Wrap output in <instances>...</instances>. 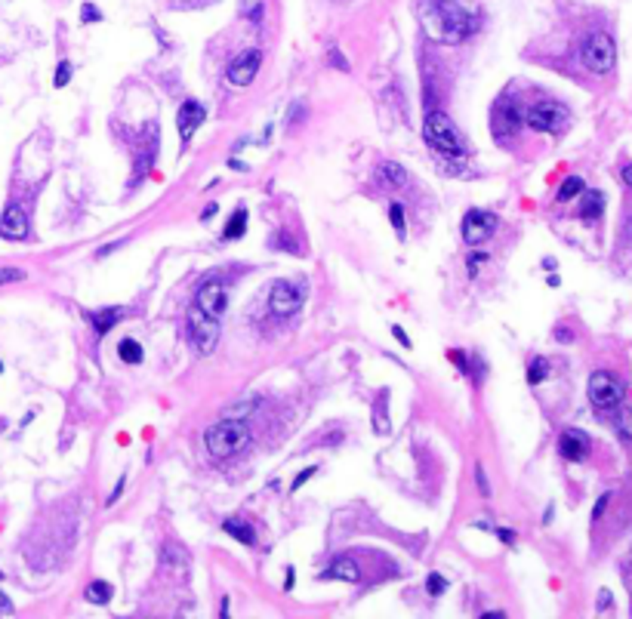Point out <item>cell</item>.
Wrapping results in <instances>:
<instances>
[{"label": "cell", "instance_id": "cell-1", "mask_svg": "<svg viewBox=\"0 0 632 619\" xmlns=\"http://www.w3.org/2000/svg\"><path fill=\"white\" fill-rule=\"evenodd\" d=\"M426 22H429V31L438 34L441 41H463L478 28V16L463 9L457 0H432Z\"/></svg>", "mask_w": 632, "mask_h": 619}, {"label": "cell", "instance_id": "cell-2", "mask_svg": "<svg viewBox=\"0 0 632 619\" xmlns=\"http://www.w3.org/2000/svg\"><path fill=\"white\" fill-rule=\"evenodd\" d=\"M204 444H207V453L213 459H231L250 444V428L244 419H235V416L219 419L204 431Z\"/></svg>", "mask_w": 632, "mask_h": 619}, {"label": "cell", "instance_id": "cell-3", "mask_svg": "<svg viewBox=\"0 0 632 619\" xmlns=\"http://www.w3.org/2000/svg\"><path fill=\"white\" fill-rule=\"evenodd\" d=\"M423 136H426V142L444 157H463L466 154V142H463L457 124H453L444 111H429V115H426Z\"/></svg>", "mask_w": 632, "mask_h": 619}, {"label": "cell", "instance_id": "cell-4", "mask_svg": "<svg viewBox=\"0 0 632 619\" xmlns=\"http://www.w3.org/2000/svg\"><path fill=\"white\" fill-rule=\"evenodd\" d=\"M580 59H583V65H586L592 74L614 71V65H617V43H614V37L605 34V31H592L586 37V43H583Z\"/></svg>", "mask_w": 632, "mask_h": 619}, {"label": "cell", "instance_id": "cell-5", "mask_svg": "<svg viewBox=\"0 0 632 619\" xmlns=\"http://www.w3.org/2000/svg\"><path fill=\"white\" fill-rule=\"evenodd\" d=\"M571 120V111L562 105V102H552V99H543L537 102V105H531L525 111V124L537 129V133H562L564 127H568Z\"/></svg>", "mask_w": 632, "mask_h": 619}, {"label": "cell", "instance_id": "cell-6", "mask_svg": "<svg viewBox=\"0 0 632 619\" xmlns=\"http://www.w3.org/2000/svg\"><path fill=\"white\" fill-rule=\"evenodd\" d=\"M189 342L194 345L198 354H210L219 342V321L207 317L198 305H191L189 312Z\"/></svg>", "mask_w": 632, "mask_h": 619}, {"label": "cell", "instance_id": "cell-7", "mask_svg": "<svg viewBox=\"0 0 632 619\" xmlns=\"http://www.w3.org/2000/svg\"><path fill=\"white\" fill-rule=\"evenodd\" d=\"M589 401L596 410H614L623 404V386L611 373L599 370L589 376Z\"/></svg>", "mask_w": 632, "mask_h": 619}, {"label": "cell", "instance_id": "cell-8", "mask_svg": "<svg viewBox=\"0 0 632 619\" xmlns=\"http://www.w3.org/2000/svg\"><path fill=\"white\" fill-rule=\"evenodd\" d=\"M194 305H198L207 317L219 321V317L226 314V308H228V287L222 284L219 277H210L207 284L198 290V296H194Z\"/></svg>", "mask_w": 632, "mask_h": 619}, {"label": "cell", "instance_id": "cell-9", "mask_svg": "<svg viewBox=\"0 0 632 619\" xmlns=\"http://www.w3.org/2000/svg\"><path fill=\"white\" fill-rule=\"evenodd\" d=\"M525 124L522 111H518V105L512 99H500L494 105V117H490V129H494V139H500V142H506V139H512L518 133V127Z\"/></svg>", "mask_w": 632, "mask_h": 619}, {"label": "cell", "instance_id": "cell-10", "mask_svg": "<svg viewBox=\"0 0 632 619\" xmlns=\"http://www.w3.org/2000/svg\"><path fill=\"white\" fill-rule=\"evenodd\" d=\"M268 308H272L275 317H290L302 308V290L287 284V280H278L268 293Z\"/></svg>", "mask_w": 632, "mask_h": 619}, {"label": "cell", "instance_id": "cell-11", "mask_svg": "<svg viewBox=\"0 0 632 619\" xmlns=\"http://www.w3.org/2000/svg\"><path fill=\"white\" fill-rule=\"evenodd\" d=\"M494 231H497V216H494V213L469 210L466 219H463V240H466L469 247H478V243H485Z\"/></svg>", "mask_w": 632, "mask_h": 619}, {"label": "cell", "instance_id": "cell-12", "mask_svg": "<svg viewBox=\"0 0 632 619\" xmlns=\"http://www.w3.org/2000/svg\"><path fill=\"white\" fill-rule=\"evenodd\" d=\"M259 65H263V50H247V53H241L238 59L228 65L226 80L231 83V87H250V83H253V78L259 74Z\"/></svg>", "mask_w": 632, "mask_h": 619}, {"label": "cell", "instance_id": "cell-13", "mask_svg": "<svg viewBox=\"0 0 632 619\" xmlns=\"http://www.w3.org/2000/svg\"><path fill=\"white\" fill-rule=\"evenodd\" d=\"M204 117H207V108H204L201 102L189 99V102H182V105H179V115H176V129H179L182 145L194 136V129L204 124Z\"/></svg>", "mask_w": 632, "mask_h": 619}, {"label": "cell", "instance_id": "cell-14", "mask_svg": "<svg viewBox=\"0 0 632 619\" xmlns=\"http://www.w3.org/2000/svg\"><path fill=\"white\" fill-rule=\"evenodd\" d=\"M0 238L6 240H25L28 238V213L19 203H9L0 213Z\"/></svg>", "mask_w": 632, "mask_h": 619}, {"label": "cell", "instance_id": "cell-15", "mask_svg": "<svg viewBox=\"0 0 632 619\" xmlns=\"http://www.w3.org/2000/svg\"><path fill=\"white\" fill-rule=\"evenodd\" d=\"M559 453L564 459H571V462H580V459H586L589 453V435H583L580 428H568L564 435L559 438Z\"/></svg>", "mask_w": 632, "mask_h": 619}, {"label": "cell", "instance_id": "cell-16", "mask_svg": "<svg viewBox=\"0 0 632 619\" xmlns=\"http://www.w3.org/2000/svg\"><path fill=\"white\" fill-rule=\"evenodd\" d=\"M161 561H164V567L170 570L173 576H185V573H189V567H191L189 551H185L182 546H176V542H167V546L161 549Z\"/></svg>", "mask_w": 632, "mask_h": 619}, {"label": "cell", "instance_id": "cell-17", "mask_svg": "<svg viewBox=\"0 0 632 619\" xmlns=\"http://www.w3.org/2000/svg\"><path fill=\"white\" fill-rule=\"evenodd\" d=\"M376 179H379V185H383V189H389V191H398V189H404V185L411 182V176H407V170H404L401 164L386 161V164H379Z\"/></svg>", "mask_w": 632, "mask_h": 619}, {"label": "cell", "instance_id": "cell-18", "mask_svg": "<svg viewBox=\"0 0 632 619\" xmlns=\"http://www.w3.org/2000/svg\"><path fill=\"white\" fill-rule=\"evenodd\" d=\"M321 579H339V583H358L361 579V567L352 558H337L333 564L324 570Z\"/></svg>", "mask_w": 632, "mask_h": 619}, {"label": "cell", "instance_id": "cell-19", "mask_svg": "<svg viewBox=\"0 0 632 619\" xmlns=\"http://www.w3.org/2000/svg\"><path fill=\"white\" fill-rule=\"evenodd\" d=\"M222 530L228 533L231 539H238V542H244V546H256V530L250 527L247 521H238V518H228V521H222Z\"/></svg>", "mask_w": 632, "mask_h": 619}, {"label": "cell", "instance_id": "cell-20", "mask_svg": "<svg viewBox=\"0 0 632 619\" xmlns=\"http://www.w3.org/2000/svg\"><path fill=\"white\" fill-rule=\"evenodd\" d=\"M120 317H124V308H105V312H96V314H90V324H93V330H96L99 336H105L111 327H115Z\"/></svg>", "mask_w": 632, "mask_h": 619}, {"label": "cell", "instance_id": "cell-21", "mask_svg": "<svg viewBox=\"0 0 632 619\" xmlns=\"http://www.w3.org/2000/svg\"><path fill=\"white\" fill-rule=\"evenodd\" d=\"M244 231H247V210L241 206V210L231 213V219L226 225V231H222V238H226V240H238V238H244Z\"/></svg>", "mask_w": 632, "mask_h": 619}, {"label": "cell", "instance_id": "cell-22", "mask_svg": "<svg viewBox=\"0 0 632 619\" xmlns=\"http://www.w3.org/2000/svg\"><path fill=\"white\" fill-rule=\"evenodd\" d=\"M117 358L130 364V367H136V364H142V345H139L136 339H120L117 342Z\"/></svg>", "mask_w": 632, "mask_h": 619}, {"label": "cell", "instance_id": "cell-23", "mask_svg": "<svg viewBox=\"0 0 632 619\" xmlns=\"http://www.w3.org/2000/svg\"><path fill=\"white\" fill-rule=\"evenodd\" d=\"M111 595H115V588H111V583H105V579H96V583L87 586V601L90 604H108Z\"/></svg>", "mask_w": 632, "mask_h": 619}, {"label": "cell", "instance_id": "cell-24", "mask_svg": "<svg viewBox=\"0 0 632 619\" xmlns=\"http://www.w3.org/2000/svg\"><path fill=\"white\" fill-rule=\"evenodd\" d=\"M601 210H605V198H601L599 191H586V194H583V210H580L583 219H599Z\"/></svg>", "mask_w": 632, "mask_h": 619}, {"label": "cell", "instance_id": "cell-25", "mask_svg": "<svg viewBox=\"0 0 632 619\" xmlns=\"http://www.w3.org/2000/svg\"><path fill=\"white\" fill-rule=\"evenodd\" d=\"M386 407H389V398L386 395H379L376 398V407H374V431L376 435H389V416H386Z\"/></svg>", "mask_w": 632, "mask_h": 619}, {"label": "cell", "instance_id": "cell-26", "mask_svg": "<svg viewBox=\"0 0 632 619\" xmlns=\"http://www.w3.org/2000/svg\"><path fill=\"white\" fill-rule=\"evenodd\" d=\"M546 376H549V361H546V358H534L531 367H527V382H531V386H540Z\"/></svg>", "mask_w": 632, "mask_h": 619}, {"label": "cell", "instance_id": "cell-27", "mask_svg": "<svg viewBox=\"0 0 632 619\" xmlns=\"http://www.w3.org/2000/svg\"><path fill=\"white\" fill-rule=\"evenodd\" d=\"M577 194H583V179L580 176H568L559 189V201H574Z\"/></svg>", "mask_w": 632, "mask_h": 619}, {"label": "cell", "instance_id": "cell-28", "mask_svg": "<svg viewBox=\"0 0 632 619\" xmlns=\"http://www.w3.org/2000/svg\"><path fill=\"white\" fill-rule=\"evenodd\" d=\"M241 16L250 18V25H263V4L259 0H241Z\"/></svg>", "mask_w": 632, "mask_h": 619}, {"label": "cell", "instance_id": "cell-29", "mask_svg": "<svg viewBox=\"0 0 632 619\" xmlns=\"http://www.w3.org/2000/svg\"><path fill=\"white\" fill-rule=\"evenodd\" d=\"M426 592H429L432 598H441L444 592H448V579H444L441 573H429L426 576Z\"/></svg>", "mask_w": 632, "mask_h": 619}, {"label": "cell", "instance_id": "cell-30", "mask_svg": "<svg viewBox=\"0 0 632 619\" xmlns=\"http://www.w3.org/2000/svg\"><path fill=\"white\" fill-rule=\"evenodd\" d=\"M389 216H392L395 234H398V238H404V225H407V222H404V206L398 203V201H392V203H389Z\"/></svg>", "mask_w": 632, "mask_h": 619}, {"label": "cell", "instance_id": "cell-31", "mask_svg": "<svg viewBox=\"0 0 632 619\" xmlns=\"http://www.w3.org/2000/svg\"><path fill=\"white\" fill-rule=\"evenodd\" d=\"M327 59H330L333 68H339L342 74H349V71H352V65L346 62V55L339 53V46H330V50H327Z\"/></svg>", "mask_w": 632, "mask_h": 619}, {"label": "cell", "instance_id": "cell-32", "mask_svg": "<svg viewBox=\"0 0 632 619\" xmlns=\"http://www.w3.org/2000/svg\"><path fill=\"white\" fill-rule=\"evenodd\" d=\"M68 80H71V62H59V68H56V78H53V87L62 90Z\"/></svg>", "mask_w": 632, "mask_h": 619}, {"label": "cell", "instance_id": "cell-33", "mask_svg": "<svg viewBox=\"0 0 632 619\" xmlns=\"http://www.w3.org/2000/svg\"><path fill=\"white\" fill-rule=\"evenodd\" d=\"M614 425H617V431H620V435H623L626 440H632V413H629V410H623V413H620Z\"/></svg>", "mask_w": 632, "mask_h": 619}, {"label": "cell", "instance_id": "cell-34", "mask_svg": "<svg viewBox=\"0 0 632 619\" xmlns=\"http://www.w3.org/2000/svg\"><path fill=\"white\" fill-rule=\"evenodd\" d=\"M16 280H25L22 268H0V287H4V284H16Z\"/></svg>", "mask_w": 632, "mask_h": 619}, {"label": "cell", "instance_id": "cell-35", "mask_svg": "<svg viewBox=\"0 0 632 619\" xmlns=\"http://www.w3.org/2000/svg\"><path fill=\"white\" fill-rule=\"evenodd\" d=\"M475 484H478V493L481 496H490V481H488V475H485V465H475Z\"/></svg>", "mask_w": 632, "mask_h": 619}, {"label": "cell", "instance_id": "cell-36", "mask_svg": "<svg viewBox=\"0 0 632 619\" xmlns=\"http://www.w3.org/2000/svg\"><path fill=\"white\" fill-rule=\"evenodd\" d=\"M315 472H318V465H309V468H305V472H300V475H296V477H293V484H290V493H296V490H300V487H302L305 481H309V477H312Z\"/></svg>", "mask_w": 632, "mask_h": 619}, {"label": "cell", "instance_id": "cell-37", "mask_svg": "<svg viewBox=\"0 0 632 619\" xmlns=\"http://www.w3.org/2000/svg\"><path fill=\"white\" fill-rule=\"evenodd\" d=\"M99 18H102V13H99V9L93 6V4H83V6H80V22H99Z\"/></svg>", "mask_w": 632, "mask_h": 619}, {"label": "cell", "instance_id": "cell-38", "mask_svg": "<svg viewBox=\"0 0 632 619\" xmlns=\"http://www.w3.org/2000/svg\"><path fill=\"white\" fill-rule=\"evenodd\" d=\"M608 499H611V493H605V496H601V499L596 502V509H592V518H596V521L601 518V514H605V509H608Z\"/></svg>", "mask_w": 632, "mask_h": 619}, {"label": "cell", "instance_id": "cell-39", "mask_svg": "<svg viewBox=\"0 0 632 619\" xmlns=\"http://www.w3.org/2000/svg\"><path fill=\"white\" fill-rule=\"evenodd\" d=\"M494 533L500 536V542H506V546H512V542H515V533L506 530V527H494Z\"/></svg>", "mask_w": 632, "mask_h": 619}, {"label": "cell", "instance_id": "cell-40", "mask_svg": "<svg viewBox=\"0 0 632 619\" xmlns=\"http://www.w3.org/2000/svg\"><path fill=\"white\" fill-rule=\"evenodd\" d=\"M485 262H488V256H472V259H469V275L475 277V275H478V268L485 265Z\"/></svg>", "mask_w": 632, "mask_h": 619}, {"label": "cell", "instance_id": "cell-41", "mask_svg": "<svg viewBox=\"0 0 632 619\" xmlns=\"http://www.w3.org/2000/svg\"><path fill=\"white\" fill-rule=\"evenodd\" d=\"M293 586H296V570H293V567H287V576H284V592H293Z\"/></svg>", "mask_w": 632, "mask_h": 619}, {"label": "cell", "instance_id": "cell-42", "mask_svg": "<svg viewBox=\"0 0 632 619\" xmlns=\"http://www.w3.org/2000/svg\"><path fill=\"white\" fill-rule=\"evenodd\" d=\"M392 336H395V339H398V342H401V345H404V349H411V345H414L411 339H407V333L401 330V327H392Z\"/></svg>", "mask_w": 632, "mask_h": 619}, {"label": "cell", "instance_id": "cell-43", "mask_svg": "<svg viewBox=\"0 0 632 619\" xmlns=\"http://www.w3.org/2000/svg\"><path fill=\"white\" fill-rule=\"evenodd\" d=\"M124 484H127V477H120L117 487H115V490H111V496H108V505H115V502H117V496L124 493Z\"/></svg>", "mask_w": 632, "mask_h": 619}, {"label": "cell", "instance_id": "cell-44", "mask_svg": "<svg viewBox=\"0 0 632 619\" xmlns=\"http://www.w3.org/2000/svg\"><path fill=\"white\" fill-rule=\"evenodd\" d=\"M117 247H124V240H117V243H105V247L99 250V256H108V253H115Z\"/></svg>", "mask_w": 632, "mask_h": 619}, {"label": "cell", "instance_id": "cell-45", "mask_svg": "<svg viewBox=\"0 0 632 619\" xmlns=\"http://www.w3.org/2000/svg\"><path fill=\"white\" fill-rule=\"evenodd\" d=\"M300 117H302V105H296V108L290 111V115H287V120H290V124H296Z\"/></svg>", "mask_w": 632, "mask_h": 619}, {"label": "cell", "instance_id": "cell-46", "mask_svg": "<svg viewBox=\"0 0 632 619\" xmlns=\"http://www.w3.org/2000/svg\"><path fill=\"white\" fill-rule=\"evenodd\" d=\"M503 610H485V619H503Z\"/></svg>", "mask_w": 632, "mask_h": 619}, {"label": "cell", "instance_id": "cell-47", "mask_svg": "<svg viewBox=\"0 0 632 619\" xmlns=\"http://www.w3.org/2000/svg\"><path fill=\"white\" fill-rule=\"evenodd\" d=\"M213 213H216V203H210V206H207V210H204V213H201V219H210V216H213Z\"/></svg>", "mask_w": 632, "mask_h": 619}, {"label": "cell", "instance_id": "cell-48", "mask_svg": "<svg viewBox=\"0 0 632 619\" xmlns=\"http://www.w3.org/2000/svg\"><path fill=\"white\" fill-rule=\"evenodd\" d=\"M623 179H626V185H632V164H629L626 170H623Z\"/></svg>", "mask_w": 632, "mask_h": 619}, {"label": "cell", "instance_id": "cell-49", "mask_svg": "<svg viewBox=\"0 0 632 619\" xmlns=\"http://www.w3.org/2000/svg\"><path fill=\"white\" fill-rule=\"evenodd\" d=\"M0 576H4V573H0Z\"/></svg>", "mask_w": 632, "mask_h": 619}]
</instances>
